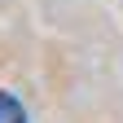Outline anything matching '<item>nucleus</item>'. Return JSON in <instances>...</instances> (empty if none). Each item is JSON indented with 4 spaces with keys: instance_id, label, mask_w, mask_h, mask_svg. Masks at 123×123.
<instances>
[{
    "instance_id": "nucleus-1",
    "label": "nucleus",
    "mask_w": 123,
    "mask_h": 123,
    "mask_svg": "<svg viewBox=\"0 0 123 123\" xmlns=\"http://www.w3.org/2000/svg\"><path fill=\"white\" fill-rule=\"evenodd\" d=\"M0 123H26V105L13 92H0Z\"/></svg>"
}]
</instances>
